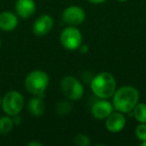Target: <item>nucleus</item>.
<instances>
[{
	"label": "nucleus",
	"instance_id": "obj_1",
	"mask_svg": "<svg viewBox=\"0 0 146 146\" xmlns=\"http://www.w3.org/2000/svg\"><path fill=\"white\" fill-rule=\"evenodd\" d=\"M112 104L116 111L130 113L139 101V92L133 86H122L112 96Z\"/></svg>",
	"mask_w": 146,
	"mask_h": 146
},
{
	"label": "nucleus",
	"instance_id": "obj_2",
	"mask_svg": "<svg viewBox=\"0 0 146 146\" xmlns=\"http://www.w3.org/2000/svg\"><path fill=\"white\" fill-rule=\"evenodd\" d=\"M90 87L96 97L108 99L116 91L115 77L110 72H100L91 80Z\"/></svg>",
	"mask_w": 146,
	"mask_h": 146
},
{
	"label": "nucleus",
	"instance_id": "obj_3",
	"mask_svg": "<svg viewBox=\"0 0 146 146\" xmlns=\"http://www.w3.org/2000/svg\"><path fill=\"white\" fill-rule=\"evenodd\" d=\"M49 85V76L45 71L33 70L27 74L24 80V87L34 96H44Z\"/></svg>",
	"mask_w": 146,
	"mask_h": 146
},
{
	"label": "nucleus",
	"instance_id": "obj_4",
	"mask_svg": "<svg viewBox=\"0 0 146 146\" xmlns=\"http://www.w3.org/2000/svg\"><path fill=\"white\" fill-rule=\"evenodd\" d=\"M24 107V97L20 92L11 90L2 97L1 108L6 115L11 117L18 115Z\"/></svg>",
	"mask_w": 146,
	"mask_h": 146
},
{
	"label": "nucleus",
	"instance_id": "obj_5",
	"mask_svg": "<svg viewBox=\"0 0 146 146\" xmlns=\"http://www.w3.org/2000/svg\"><path fill=\"white\" fill-rule=\"evenodd\" d=\"M60 88L63 95L71 101H78L84 95L83 84L74 76H65L60 82Z\"/></svg>",
	"mask_w": 146,
	"mask_h": 146
},
{
	"label": "nucleus",
	"instance_id": "obj_6",
	"mask_svg": "<svg viewBox=\"0 0 146 146\" xmlns=\"http://www.w3.org/2000/svg\"><path fill=\"white\" fill-rule=\"evenodd\" d=\"M60 42L65 49L69 51L77 50L82 44V34L75 26H67L60 34Z\"/></svg>",
	"mask_w": 146,
	"mask_h": 146
},
{
	"label": "nucleus",
	"instance_id": "obj_7",
	"mask_svg": "<svg viewBox=\"0 0 146 146\" xmlns=\"http://www.w3.org/2000/svg\"><path fill=\"white\" fill-rule=\"evenodd\" d=\"M86 18V13L83 8L76 5H71L63 10L62 20L70 26H77L84 22Z\"/></svg>",
	"mask_w": 146,
	"mask_h": 146
},
{
	"label": "nucleus",
	"instance_id": "obj_8",
	"mask_svg": "<svg viewBox=\"0 0 146 146\" xmlns=\"http://www.w3.org/2000/svg\"><path fill=\"white\" fill-rule=\"evenodd\" d=\"M126 125V118L124 113L119 111L112 112L108 117H106L105 127L111 133H118L122 131Z\"/></svg>",
	"mask_w": 146,
	"mask_h": 146
},
{
	"label": "nucleus",
	"instance_id": "obj_9",
	"mask_svg": "<svg viewBox=\"0 0 146 146\" xmlns=\"http://www.w3.org/2000/svg\"><path fill=\"white\" fill-rule=\"evenodd\" d=\"M113 104L111 102H109L107 99L100 98L99 100L94 102V104L92 105L91 113L94 118L102 120L106 119V117H108L113 112Z\"/></svg>",
	"mask_w": 146,
	"mask_h": 146
},
{
	"label": "nucleus",
	"instance_id": "obj_10",
	"mask_svg": "<svg viewBox=\"0 0 146 146\" xmlns=\"http://www.w3.org/2000/svg\"><path fill=\"white\" fill-rule=\"evenodd\" d=\"M54 20L50 15H41L34 21L32 25V31L37 36H44L53 28Z\"/></svg>",
	"mask_w": 146,
	"mask_h": 146
},
{
	"label": "nucleus",
	"instance_id": "obj_11",
	"mask_svg": "<svg viewBox=\"0 0 146 146\" xmlns=\"http://www.w3.org/2000/svg\"><path fill=\"white\" fill-rule=\"evenodd\" d=\"M15 12L20 18H30L36 10V4L34 0H17L15 3Z\"/></svg>",
	"mask_w": 146,
	"mask_h": 146
},
{
	"label": "nucleus",
	"instance_id": "obj_12",
	"mask_svg": "<svg viewBox=\"0 0 146 146\" xmlns=\"http://www.w3.org/2000/svg\"><path fill=\"white\" fill-rule=\"evenodd\" d=\"M18 25V16L11 11H3L0 13V30L13 31Z\"/></svg>",
	"mask_w": 146,
	"mask_h": 146
},
{
	"label": "nucleus",
	"instance_id": "obj_13",
	"mask_svg": "<svg viewBox=\"0 0 146 146\" xmlns=\"http://www.w3.org/2000/svg\"><path fill=\"white\" fill-rule=\"evenodd\" d=\"M29 113L35 117L42 116L45 112V102L43 99V96H34L30 98L27 104Z\"/></svg>",
	"mask_w": 146,
	"mask_h": 146
},
{
	"label": "nucleus",
	"instance_id": "obj_14",
	"mask_svg": "<svg viewBox=\"0 0 146 146\" xmlns=\"http://www.w3.org/2000/svg\"><path fill=\"white\" fill-rule=\"evenodd\" d=\"M14 126L13 118L9 115H4L0 117V134L6 135L10 133Z\"/></svg>",
	"mask_w": 146,
	"mask_h": 146
},
{
	"label": "nucleus",
	"instance_id": "obj_15",
	"mask_svg": "<svg viewBox=\"0 0 146 146\" xmlns=\"http://www.w3.org/2000/svg\"><path fill=\"white\" fill-rule=\"evenodd\" d=\"M133 116L139 123H146V104L137 103L132 110Z\"/></svg>",
	"mask_w": 146,
	"mask_h": 146
},
{
	"label": "nucleus",
	"instance_id": "obj_16",
	"mask_svg": "<svg viewBox=\"0 0 146 146\" xmlns=\"http://www.w3.org/2000/svg\"><path fill=\"white\" fill-rule=\"evenodd\" d=\"M72 110V106L68 101H60L56 104V112L59 115H67Z\"/></svg>",
	"mask_w": 146,
	"mask_h": 146
},
{
	"label": "nucleus",
	"instance_id": "obj_17",
	"mask_svg": "<svg viewBox=\"0 0 146 146\" xmlns=\"http://www.w3.org/2000/svg\"><path fill=\"white\" fill-rule=\"evenodd\" d=\"M74 143L78 146H89L91 144V139L89 136L79 133L74 137Z\"/></svg>",
	"mask_w": 146,
	"mask_h": 146
},
{
	"label": "nucleus",
	"instance_id": "obj_18",
	"mask_svg": "<svg viewBox=\"0 0 146 146\" xmlns=\"http://www.w3.org/2000/svg\"><path fill=\"white\" fill-rule=\"evenodd\" d=\"M135 136L140 141L146 140V123H140L135 128Z\"/></svg>",
	"mask_w": 146,
	"mask_h": 146
},
{
	"label": "nucleus",
	"instance_id": "obj_19",
	"mask_svg": "<svg viewBox=\"0 0 146 146\" xmlns=\"http://www.w3.org/2000/svg\"><path fill=\"white\" fill-rule=\"evenodd\" d=\"M78 49H79L80 53H82V54H86V53L88 52V50H89V47H88V45L83 44V43H82Z\"/></svg>",
	"mask_w": 146,
	"mask_h": 146
},
{
	"label": "nucleus",
	"instance_id": "obj_20",
	"mask_svg": "<svg viewBox=\"0 0 146 146\" xmlns=\"http://www.w3.org/2000/svg\"><path fill=\"white\" fill-rule=\"evenodd\" d=\"M87 1H89L92 4H101V3L105 2L106 0H87Z\"/></svg>",
	"mask_w": 146,
	"mask_h": 146
},
{
	"label": "nucleus",
	"instance_id": "obj_21",
	"mask_svg": "<svg viewBox=\"0 0 146 146\" xmlns=\"http://www.w3.org/2000/svg\"><path fill=\"white\" fill-rule=\"evenodd\" d=\"M28 146H42V143L37 141H32V142H29Z\"/></svg>",
	"mask_w": 146,
	"mask_h": 146
},
{
	"label": "nucleus",
	"instance_id": "obj_22",
	"mask_svg": "<svg viewBox=\"0 0 146 146\" xmlns=\"http://www.w3.org/2000/svg\"><path fill=\"white\" fill-rule=\"evenodd\" d=\"M141 145L142 146H146V140H145V141H142L141 142Z\"/></svg>",
	"mask_w": 146,
	"mask_h": 146
},
{
	"label": "nucleus",
	"instance_id": "obj_23",
	"mask_svg": "<svg viewBox=\"0 0 146 146\" xmlns=\"http://www.w3.org/2000/svg\"><path fill=\"white\" fill-rule=\"evenodd\" d=\"M117 1H119V2H125V1H127V0H117Z\"/></svg>",
	"mask_w": 146,
	"mask_h": 146
},
{
	"label": "nucleus",
	"instance_id": "obj_24",
	"mask_svg": "<svg viewBox=\"0 0 146 146\" xmlns=\"http://www.w3.org/2000/svg\"><path fill=\"white\" fill-rule=\"evenodd\" d=\"M1 101H2V98H1V96H0V108H1Z\"/></svg>",
	"mask_w": 146,
	"mask_h": 146
},
{
	"label": "nucleus",
	"instance_id": "obj_25",
	"mask_svg": "<svg viewBox=\"0 0 146 146\" xmlns=\"http://www.w3.org/2000/svg\"><path fill=\"white\" fill-rule=\"evenodd\" d=\"M1 46H2V43H1V39H0V49H1Z\"/></svg>",
	"mask_w": 146,
	"mask_h": 146
}]
</instances>
